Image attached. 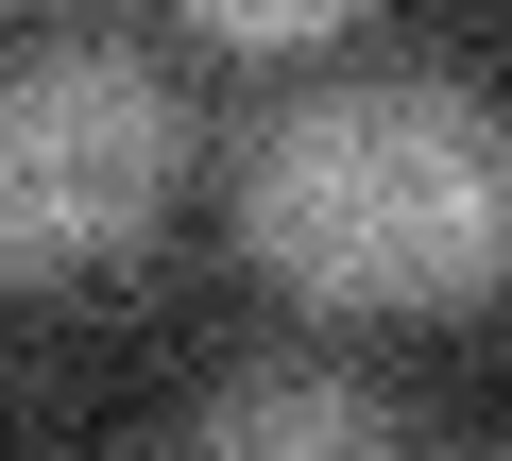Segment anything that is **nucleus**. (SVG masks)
<instances>
[{"label": "nucleus", "mask_w": 512, "mask_h": 461, "mask_svg": "<svg viewBox=\"0 0 512 461\" xmlns=\"http://www.w3.org/2000/svg\"><path fill=\"white\" fill-rule=\"evenodd\" d=\"M239 240L291 308L461 325L512 291V103L410 52H359L239 137Z\"/></svg>", "instance_id": "obj_1"}, {"label": "nucleus", "mask_w": 512, "mask_h": 461, "mask_svg": "<svg viewBox=\"0 0 512 461\" xmlns=\"http://www.w3.org/2000/svg\"><path fill=\"white\" fill-rule=\"evenodd\" d=\"M188 171V103L137 35H0V291L103 274Z\"/></svg>", "instance_id": "obj_2"}, {"label": "nucleus", "mask_w": 512, "mask_h": 461, "mask_svg": "<svg viewBox=\"0 0 512 461\" xmlns=\"http://www.w3.org/2000/svg\"><path fill=\"white\" fill-rule=\"evenodd\" d=\"M205 461H393V410L359 359H239L205 393Z\"/></svg>", "instance_id": "obj_3"}]
</instances>
